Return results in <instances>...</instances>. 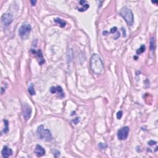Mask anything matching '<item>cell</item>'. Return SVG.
<instances>
[{
  "instance_id": "cell-1",
  "label": "cell",
  "mask_w": 158,
  "mask_h": 158,
  "mask_svg": "<svg viewBox=\"0 0 158 158\" xmlns=\"http://www.w3.org/2000/svg\"><path fill=\"white\" fill-rule=\"evenodd\" d=\"M90 68L97 75L102 73L104 71V64L102 60L97 54H93L90 59Z\"/></svg>"
},
{
  "instance_id": "cell-2",
  "label": "cell",
  "mask_w": 158,
  "mask_h": 158,
  "mask_svg": "<svg viewBox=\"0 0 158 158\" xmlns=\"http://www.w3.org/2000/svg\"><path fill=\"white\" fill-rule=\"evenodd\" d=\"M36 134L39 138L45 141H49L53 139L52 134L49 130L46 129L43 125H40L38 127Z\"/></svg>"
},
{
  "instance_id": "cell-3",
  "label": "cell",
  "mask_w": 158,
  "mask_h": 158,
  "mask_svg": "<svg viewBox=\"0 0 158 158\" xmlns=\"http://www.w3.org/2000/svg\"><path fill=\"white\" fill-rule=\"evenodd\" d=\"M119 14L125 20L126 23L129 25H132L134 22V14L128 7H124L121 9Z\"/></svg>"
},
{
  "instance_id": "cell-4",
  "label": "cell",
  "mask_w": 158,
  "mask_h": 158,
  "mask_svg": "<svg viewBox=\"0 0 158 158\" xmlns=\"http://www.w3.org/2000/svg\"><path fill=\"white\" fill-rule=\"evenodd\" d=\"M32 30V27L29 24H24L20 27L19 29V36L23 40L27 38L30 35Z\"/></svg>"
},
{
  "instance_id": "cell-5",
  "label": "cell",
  "mask_w": 158,
  "mask_h": 158,
  "mask_svg": "<svg viewBox=\"0 0 158 158\" xmlns=\"http://www.w3.org/2000/svg\"><path fill=\"white\" fill-rule=\"evenodd\" d=\"M129 132L130 129L128 127H124L120 128L117 132L118 138L121 140H125L128 137Z\"/></svg>"
},
{
  "instance_id": "cell-6",
  "label": "cell",
  "mask_w": 158,
  "mask_h": 158,
  "mask_svg": "<svg viewBox=\"0 0 158 158\" xmlns=\"http://www.w3.org/2000/svg\"><path fill=\"white\" fill-rule=\"evenodd\" d=\"M32 108L27 103H24L22 104V115L25 120H29L32 114Z\"/></svg>"
},
{
  "instance_id": "cell-7",
  "label": "cell",
  "mask_w": 158,
  "mask_h": 158,
  "mask_svg": "<svg viewBox=\"0 0 158 158\" xmlns=\"http://www.w3.org/2000/svg\"><path fill=\"white\" fill-rule=\"evenodd\" d=\"M1 21L4 26H8L12 22V16L9 13H5L2 16Z\"/></svg>"
},
{
  "instance_id": "cell-8",
  "label": "cell",
  "mask_w": 158,
  "mask_h": 158,
  "mask_svg": "<svg viewBox=\"0 0 158 158\" xmlns=\"http://www.w3.org/2000/svg\"><path fill=\"white\" fill-rule=\"evenodd\" d=\"M2 156L3 158H7L9 157H10L12 155L13 151L11 149L7 146H4L3 147V149L2 150Z\"/></svg>"
},
{
  "instance_id": "cell-9",
  "label": "cell",
  "mask_w": 158,
  "mask_h": 158,
  "mask_svg": "<svg viewBox=\"0 0 158 158\" xmlns=\"http://www.w3.org/2000/svg\"><path fill=\"white\" fill-rule=\"evenodd\" d=\"M35 153L38 157H41L45 155V150L40 145H36V148L35 149Z\"/></svg>"
},
{
  "instance_id": "cell-10",
  "label": "cell",
  "mask_w": 158,
  "mask_h": 158,
  "mask_svg": "<svg viewBox=\"0 0 158 158\" xmlns=\"http://www.w3.org/2000/svg\"><path fill=\"white\" fill-rule=\"evenodd\" d=\"M33 51V50H32ZM34 54L35 53L37 56L38 58V62L39 64L40 65H43V64L45 63V59L43 58V55H42V53L41 51V50H38V51H33Z\"/></svg>"
},
{
  "instance_id": "cell-11",
  "label": "cell",
  "mask_w": 158,
  "mask_h": 158,
  "mask_svg": "<svg viewBox=\"0 0 158 158\" xmlns=\"http://www.w3.org/2000/svg\"><path fill=\"white\" fill-rule=\"evenodd\" d=\"M80 3L81 5L82 6V8L79 9V11H85L87 10L88 8L89 7V4H86L87 2H86V1H81L80 2Z\"/></svg>"
},
{
  "instance_id": "cell-12",
  "label": "cell",
  "mask_w": 158,
  "mask_h": 158,
  "mask_svg": "<svg viewBox=\"0 0 158 158\" xmlns=\"http://www.w3.org/2000/svg\"><path fill=\"white\" fill-rule=\"evenodd\" d=\"M55 22H56V24H59V25L61 27H64L65 26H66V22H64L63 20H62V19H60V18H59V17H57V18H56V19H55Z\"/></svg>"
},
{
  "instance_id": "cell-13",
  "label": "cell",
  "mask_w": 158,
  "mask_h": 158,
  "mask_svg": "<svg viewBox=\"0 0 158 158\" xmlns=\"http://www.w3.org/2000/svg\"><path fill=\"white\" fill-rule=\"evenodd\" d=\"M29 93L31 95H35V91L34 89V85H33V83H30V85H29Z\"/></svg>"
},
{
  "instance_id": "cell-14",
  "label": "cell",
  "mask_w": 158,
  "mask_h": 158,
  "mask_svg": "<svg viewBox=\"0 0 158 158\" xmlns=\"http://www.w3.org/2000/svg\"><path fill=\"white\" fill-rule=\"evenodd\" d=\"M155 48V40L153 37H152L150 40V49L151 51H153Z\"/></svg>"
},
{
  "instance_id": "cell-15",
  "label": "cell",
  "mask_w": 158,
  "mask_h": 158,
  "mask_svg": "<svg viewBox=\"0 0 158 158\" xmlns=\"http://www.w3.org/2000/svg\"><path fill=\"white\" fill-rule=\"evenodd\" d=\"M4 125H5V127H4V129L3 130L4 134H6L7 133V132L9 131V122L7 120H4Z\"/></svg>"
},
{
  "instance_id": "cell-16",
  "label": "cell",
  "mask_w": 158,
  "mask_h": 158,
  "mask_svg": "<svg viewBox=\"0 0 158 158\" xmlns=\"http://www.w3.org/2000/svg\"><path fill=\"white\" fill-rule=\"evenodd\" d=\"M145 45H142V46H141V47L137 51V55H140V54L143 53L145 51Z\"/></svg>"
},
{
  "instance_id": "cell-17",
  "label": "cell",
  "mask_w": 158,
  "mask_h": 158,
  "mask_svg": "<svg viewBox=\"0 0 158 158\" xmlns=\"http://www.w3.org/2000/svg\"><path fill=\"white\" fill-rule=\"evenodd\" d=\"M98 147L101 150H104V149H106L107 148V145L105 143H100L98 145Z\"/></svg>"
},
{
  "instance_id": "cell-18",
  "label": "cell",
  "mask_w": 158,
  "mask_h": 158,
  "mask_svg": "<svg viewBox=\"0 0 158 158\" xmlns=\"http://www.w3.org/2000/svg\"><path fill=\"white\" fill-rule=\"evenodd\" d=\"M122 112L121 111H119V112L117 113V117L118 119H121V118H122Z\"/></svg>"
},
{
  "instance_id": "cell-19",
  "label": "cell",
  "mask_w": 158,
  "mask_h": 158,
  "mask_svg": "<svg viewBox=\"0 0 158 158\" xmlns=\"http://www.w3.org/2000/svg\"><path fill=\"white\" fill-rule=\"evenodd\" d=\"M50 91H51V93H55L56 92H57V90H56V87H55V86H52V87L51 88Z\"/></svg>"
},
{
  "instance_id": "cell-20",
  "label": "cell",
  "mask_w": 158,
  "mask_h": 158,
  "mask_svg": "<svg viewBox=\"0 0 158 158\" xmlns=\"http://www.w3.org/2000/svg\"><path fill=\"white\" fill-rule=\"evenodd\" d=\"M156 142L154 141H150L148 142V145L150 146H152V145H156Z\"/></svg>"
},
{
  "instance_id": "cell-21",
  "label": "cell",
  "mask_w": 158,
  "mask_h": 158,
  "mask_svg": "<svg viewBox=\"0 0 158 158\" xmlns=\"http://www.w3.org/2000/svg\"><path fill=\"white\" fill-rule=\"evenodd\" d=\"M117 28L116 27H114V28H112V29H111V32L112 33H114L115 32H117Z\"/></svg>"
},
{
  "instance_id": "cell-22",
  "label": "cell",
  "mask_w": 158,
  "mask_h": 158,
  "mask_svg": "<svg viewBox=\"0 0 158 158\" xmlns=\"http://www.w3.org/2000/svg\"><path fill=\"white\" fill-rule=\"evenodd\" d=\"M30 3H31V4H32V6H35V5L36 1H30Z\"/></svg>"
}]
</instances>
